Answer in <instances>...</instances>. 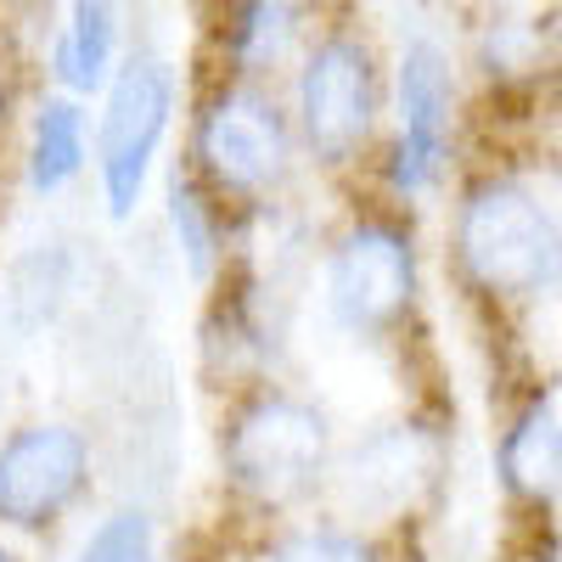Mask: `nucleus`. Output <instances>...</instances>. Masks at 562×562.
<instances>
[{"mask_svg": "<svg viewBox=\"0 0 562 562\" xmlns=\"http://www.w3.org/2000/svg\"><path fill=\"white\" fill-rule=\"evenodd\" d=\"M456 259L495 299H535L562 281V225L518 180H479L456 209Z\"/></svg>", "mask_w": 562, "mask_h": 562, "instance_id": "f257e3e1", "label": "nucleus"}, {"mask_svg": "<svg viewBox=\"0 0 562 562\" xmlns=\"http://www.w3.org/2000/svg\"><path fill=\"white\" fill-rule=\"evenodd\" d=\"M180 108V74L158 52H135L102 85V119H97V175L102 203L113 220H130L147 198L153 164L164 153V135Z\"/></svg>", "mask_w": 562, "mask_h": 562, "instance_id": "f03ea898", "label": "nucleus"}, {"mask_svg": "<svg viewBox=\"0 0 562 562\" xmlns=\"http://www.w3.org/2000/svg\"><path fill=\"white\" fill-rule=\"evenodd\" d=\"M378 108H383V79L360 34L333 29L299 57L293 113H299L304 147L321 164H349L378 130Z\"/></svg>", "mask_w": 562, "mask_h": 562, "instance_id": "7ed1b4c3", "label": "nucleus"}, {"mask_svg": "<svg viewBox=\"0 0 562 562\" xmlns=\"http://www.w3.org/2000/svg\"><path fill=\"white\" fill-rule=\"evenodd\" d=\"M326 416L293 394H259L231 416L225 434V473L259 506L299 501L326 467Z\"/></svg>", "mask_w": 562, "mask_h": 562, "instance_id": "20e7f679", "label": "nucleus"}, {"mask_svg": "<svg viewBox=\"0 0 562 562\" xmlns=\"http://www.w3.org/2000/svg\"><path fill=\"white\" fill-rule=\"evenodd\" d=\"M198 164L231 198H259L281 186L293 158V124L259 79H237L198 113Z\"/></svg>", "mask_w": 562, "mask_h": 562, "instance_id": "39448f33", "label": "nucleus"}, {"mask_svg": "<svg viewBox=\"0 0 562 562\" xmlns=\"http://www.w3.org/2000/svg\"><path fill=\"white\" fill-rule=\"evenodd\" d=\"M416 299V254L411 237H400L383 220L349 225L333 259H326V310L344 333L378 338L394 321H405Z\"/></svg>", "mask_w": 562, "mask_h": 562, "instance_id": "423d86ee", "label": "nucleus"}, {"mask_svg": "<svg viewBox=\"0 0 562 562\" xmlns=\"http://www.w3.org/2000/svg\"><path fill=\"white\" fill-rule=\"evenodd\" d=\"M90 445L68 422H34L0 445V524L45 529L85 495Z\"/></svg>", "mask_w": 562, "mask_h": 562, "instance_id": "0eeeda50", "label": "nucleus"}, {"mask_svg": "<svg viewBox=\"0 0 562 562\" xmlns=\"http://www.w3.org/2000/svg\"><path fill=\"white\" fill-rule=\"evenodd\" d=\"M394 97H400V140L389 158V180L400 192H428L445 169V153H450V108H456L450 63L434 40L405 45L400 74H394Z\"/></svg>", "mask_w": 562, "mask_h": 562, "instance_id": "6e6552de", "label": "nucleus"}, {"mask_svg": "<svg viewBox=\"0 0 562 562\" xmlns=\"http://www.w3.org/2000/svg\"><path fill=\"white\" fill-rule=\"evenodd\" d=\"M428 479H434V439L422 428H411V422L378 428L338 467L344 501L355 512H366V518H394V512H405Z\"/></svg>", "mask_w": 562, "mask_h": 562, "instance_id": "1a4fd4ad", "label": "nucleus"}, {"mask_svg": "<svg viewBox=\"0 0 562 562\" xmlns=\"http://www.w3.org/2000/svg\"><path fill=\"white\" fill-rule=\"evenodd\" d=\"M124 63V7L119 0H68L57 45H52V79L68 97H102V85Z\"/></svg>", "mask_w": 562, "mask_h": 562, "instance_id": "9d476101", "label": "nucleus"}, {"mask_svg": "<svg viewBox=\"0 0 562 562\" xmlns=\"http://www.w3.org/2000/svg\"><path fill=\"white\" fill-rule=\"evenodd\" d=\"M90 158V119H85V97H68V90H57V97H45L34 108V124H29V192L34 198H57L68 192V186L79 180Z\"/></svg>", "mask_w": 562, "mask_h": 562, "instance_id": "9b49d317", "label": "nucleus"}, {"mask_svg": "<svg viewBox=\"0 0 562 562\" xmlns=\"http://www.w3.org/2000/svg\"><path fill=\"white\" fill-rule=\"evenodd\" d=\"M304 34V0H231L225 7V63L243 79H259L293 57Z\"/></svg>", "mask_w": 562, "mask_h": 562, "instance_id": "f8f14e48", "label": "nucleus"}, {"mask_svg": "<svg viewBox=\"0 0 562 562\" xmlns=\"http://www.w3.org/2000/svg\"><path fill=\"white\" fill-rule=\"evenodd\" d=\"M501 484H506V495H518L529 506H540L562 490V422L546 400L529 405L506 428V439H501Z\"/></svg>", "mask_w": 562, "mask_h": 562, "instance_id": "ddd939ff", "label": "nucleus"}, {"mask_svg": "<svg viewBox=\"0 0 562 562\" xmlns=\"http://www.w3.org/2000/svg\"><path fill=\"white\" fill-rule=\"evenodd\" d=\"M169 231H175V248L186 259V270L192 276H209L214 259H220V225L203 203V192L186 175L169 180Z\"/></svg>", "mask_w": 562, "mask_h": 562, "instance_id": "4468645a", "label": "nucleus"}, {"mask_svg": "<svg viewBox=\"0 0 562 562\" xmlns=\"http://www.w3.org/2000/svg\"><path fill=\"white\" fill-rule=\"evenodd\" d=\"M74 562H158V529L140 506H119L85 535Z\"/></svg>", "mask_w": 562, "mask_h": 562, "instance_id": "2eb2a0df", "label": "nucleus"}, {"mask_svg": "<svg viewBox=\"0 0 562 562\" xmlns=\"http://www.w3.org/2000/svg\"><path fill=\"white\" fill-rule=\"evenodd\" d=\"M254 562H378V546L349 529H293L270 540Z\"/></svg>", "mask_w": 562, "mask_h": 562, "instance_id": "dca6fc26", "label": "nucleus"}, {"mask_svg": "<svg viewBox=\"0 0 562 562\" xmlns=\"http://www.w3.org/2000/svg\"><path fill=\"white\" fill-rule=\"evenodd\" d=\"M0 124H7V63H0Z\"/></svg>", "mask_w": 562, "mask_h": 562, "instance_id": "f3484780", "label": "nucleus"}, {"mask_svg": "<svg viewBox=\"0 0 562 562\" xmlns=\"http://www.w3.org/2000/svg\"><path fill=\"white\" fill-rule=\"evenodd\" d=\"M0 562H23V557H12V551H0Z\"/></svg>", "mask_w": 562, "mask_h": 562, "instance_id": "a211bd4d", "label": "nucleus"}]
</instances>
